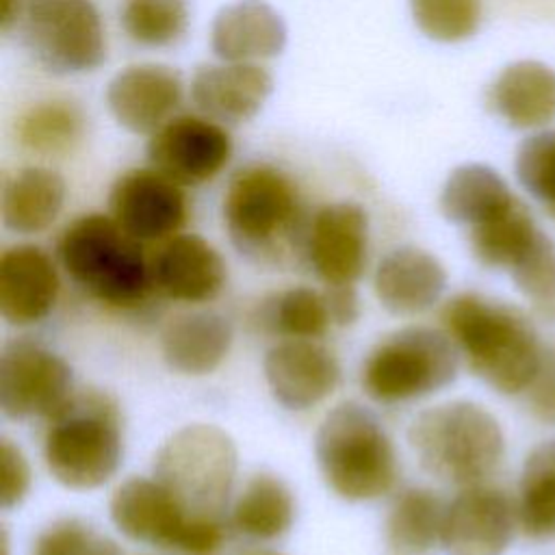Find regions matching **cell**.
Returning <instances> with one entry per match:
<instances>
[{"instance_id": "11", "label": "cell", "mask_w": 555, "mask_h": 555, "mask_svg": "<svg viewBox=\"0 0 555 555\" xmlns=\"http://www.w3.org/2000/svg\"><path fill=\"white\" fill-rule=\"evenodd\" d=\"M516 531V501L486 481L460 488L447 501L440 546L447 555H503Z\"/></svg>"}, {"instance_id": "16", "label": "cell", "mask_w": 555, "mask_h": 555, "mask_svg": "<svg viewBox=\"0 0 555 555\" xmlns=\"http://www.w3.org/2000/svg\"><path fill=\"white\" fill-rule=\"evenodd\" d=\"M262 371L273 399L295 412L323 403L334 395L343 377L336 353L323 343L306 338L275 343L264 353Z\"/></svg>"}, {"instance_id": "8", "label": "cell", "mask_w": 555, "mask_h": 555, "mask_svg": "<svg viewBox=\"0 0 555 555\" xmlns=\"http://www.w3.org/2000/svg\"><path fill=\"white\" fill-rule=\"evenodd\" d=\"M301 199L278 167L254 163L238 169L223 195V221L234 245L256 258L284 251L299 228Z\"/></svg>"}, {"instance_id": "41", "label": "cell", "mask_w": 555, "mask_h": 555, "mask_svg": "<svg viewBox=\"0 0 555 555\" xmlns=\"http://www.w3.org/2000/svg\"><path fill=\"white\" fill-rule=\"evenodd\" d=\"M26 7L22 0H2V13H0V28L7 33L20 17H24Z\"/></svg>"}, {"instance_id": "20", "label": "cell", "mask_w": 555, "mask_h": 555, "mask_svg": "<svg viewBox=\"0 0 555 555\" xmlns=\"http://www.w3.org/2000/svg\"><path fill=\"white\" fill-rule=\"evenodd\" d=\"M447 288L442 262L416 245L390 249L375 267L373 293L397 317H416L434 308Z\"/></svg>"}, {"instance_id": "31", "label": "cell", "mask_w": 555, "mask_h": 555, "mask_svg": "<svg viewBox=\"0 0 555 555\" xmlns=\"http://www.w3.org/2000/svg\"><path fill=\"white\" fill-rule=\"evenodd\" d=\"M85 115L67 100H48L33 106L17 124L20 143L43 156H63L85 137Z\"/></svg>"}, {"instance_id": "38", "label": "cell", "mask_w": 555, "mask_h": 555, "mask_svg": "<svg viewBox=\"0 0 555 555\" xmlns=\"http://www.w3.org/2000/svg\"><path fill=\"white\" fill-rule=\"evenodd\" d=\"M33 468L24 451L9 438L0 440V507H17L30 492Z\"/></svg>"}, {"instance_id": "34", "label": "cell", "mask_w": 555, "mask_h": 555, "mask_svg": "<svg viewBox=\"0 0 555 555\" xmlns=\"http://www.w3.org/2000/svg\"><path fill=\"white\" fill-rule=\"evenodd\" d=\"M509 278L533 314L544 323H555V243L551 236L542 232Z\"/></svg>"}, {"instance_id": "4", "label": "cell", "mask_w": 555, "mask_h": 555, "mask_svg": "<svg viewBox=\"0 0 555 555\" xmlns=\"http://www.w3.org/2000/svg\"><path fill=\"white\" fill-rule=\"evenodd\" d=\"M408 442L427 475L455 488L486 483L505 457L499 421L483 405L466 399L416 414Z\"/></svg>"}, {"instance_id": "3", "label": "cell", "mask_w": 555, "mask_h": 555, "mask_svg": "<svg viewBox=\"0 0 555 555\" xmlns=\"http://www.w3.org/2000/svg\"><path fill=\"white\" fill-rule=\"evenodd\" d=\"M41 453L52 479L69 490H95L111 481L124 457L117 401L104 390H76L48 418Z\"/></svg>"}, {"instance_id": "7", "label": "cell", "mask_w": 555, "mask_h": 555, "mask_svg": "<svg viewBox=\"0 0 555 555\" xmlns=\"http://www.w3.org/2000/svg\"><path fill=\"white\" fill-rule=\"evenodd\" d=\"M152 470L191 516L223 518L238 470L236 442L219 425L189 423L158 447Z\"/></svg>"}, {"instance_id": "29", "label": "cell", "mask_w": 555, "mask_h": 555, "mask_svg": "<svg viewBox=\"0 0 555 555\" xmlns=\"http://www.w3.org/2000/svg\"><path fill=\"white\" fill-rule=\"evenodd\" d=\"M540 234L542 230L529 206L516 197L505 210L470 228L468 245L481 267L509 273L535 245Z\"/></svg>"}, {"instance_id": "26", "label": "cell", "mask_w": 555, "mask_h": 555, "mask_svg": "<svg viewBox=\"0 0 555 555\" xmlns=\"http://www.w3.org/2000/svg\"><path fill=\"white\" fill-rule=\"evenodd\" d=\"M295 516V494L284 479L273 473H256L236 494L230 509V525L249 540L271 542L291 531Z\"/></svg>"}, {"instance_id": "42", "label": "cell", "mask_w": 555, "mask_h": 555, "mask_svg": "<svg viewBox=\"0 0 555 555\" xmlns=\"http://www.w3.org/2000/svg\"><path fill=\"white\" fill-rule=\"evenodd\" d=\"M89 555H124V553H121V548L113 540L98 535V540L93 542Z\"/></svg>"}, {"instance_id": "12", "label": "cell", "mask_w": 555, "mask_h": 555, "mask_svg": "<svg viewBox=\"0 0 555 555\" xmlns=\"http://www.w3.org/2000/svg\"><path fill=\"white\" fill-rule=\"evenodd\" d=\"M232 156L228 130L199 115L171 117L147 143L150 167L180 186H199L217 178Z\"/></svg>"}, {"instance_id": "24", "label": "cell", "mask_w": 555, "mask_h": 555, "mask_svg": "<svg viewBox=\"0 0 555 555\" xmlns=\"http://www.w3.org/2000/svg\"><path fill=\"white\" fill-rule=\"evenodd\" d=\"M486 102L512 128H542L555 119V72L540 61H516L494 78Z\"/></svg>"}, {"instance_id": "23", "label": "cell", "mask_w": 555, "mask_h": 555, "mask_svg": "<svg viewBox=\"0 0 555 555\" xmlns=\"http://www.w3.org/2000/svg\"><path fill=\"white\" fill-rule=\"evenodd\" d=\"M230 321L212 310H193L171 317L160 330V353L180 375L202 377L217 371L232 349Z\"/></svg>"}, {"instance_id": "17", "label": "cell", "mask_w": 555, "mask_h": 555, "mask_svg": "<svg viewBox=\"0 0 555 555\" xmlns=\"http://www.w3.org/2000/svg\"><path fill=\"white\" fill-rule=\"evenodd\" d=\"M154 291L180 304L212 301L228 282L219 249L199 234H173L150 258Z\"/></svg>"}, {"instance_id": "25", "label": "cell", "mask_w": 555, "mask_h": 555, "mask_svg": "<svg viewBox=\"0 0 555 555\" xmlns=\"http://www.w3.org/2000/svg\"><path fill=\"white\" fill-rule=\"evenodd\" d=\"M63 204V178L46 167H26L4 182L0 215L7 230L17 234H39L56 221Z\"/></svg>"}, {"instance_id": "27", "label": "cell", "mask_w": 555, "mask_h": 555, "mask_svg": "<svg viewBox=\"0 0 555 555\" xmlns=\"http://www.w3.org/2000/svg\"><path fill=\"white\" fill-rule=\"evenodd\" d=\"M444 507L429 488L401 490L384 520V555H429L440 546Z\"/></svg>"}, {"instance_id": "28", "label": "cell", "mask_w": 555, "mask_h": 555, "mask_svg": "<svg viewBox=\"0 0 555 555\" xmlns=\"http://www.w3.org/2000/svg\"><path fill=\"white\" fill-rule=\"evenodd\" d=\"M516 195L507 182L488 165L470 163L451 171L440 191V212L444 219L468 230L505 210Z\"/></svg>"}, {"instance_id": "15", "label": "cell", "mask_w": 555, "mask_h": 555, "mask_svg": "<svg viewBox=\"0 0 555 555\" xmlns=\"http://www.w3.org/2000/svg\"><path fill=\"white\" fill-rule=\"evenodd\" d=\"M111 217L139 243L167 241L186 221V197L178 182L156 171L130 169L108 193Z\"/></svg>"}, {"instance_id": "40", "label": "cell", "mask_w": 555, "mask_h": 555, "mask_svg": "<svg viewBox=\"0 0 555 555\" xmlns=\"http://www.w3.org/2000/svg\"><path fill=\"white\" fill-rule=\"evenodd\" d=\"M325 297L334 325H351L360 317V299L356 286H325Z\"/></svg>"}, {"instance_id": "21", "label": "cell", "mask_w": 555, "mask_h": 555, "mask_svg": "<svg viewBox=\"0 0 555 555\" xmlns=\"http://www.w3.org/2000/svg\"><path fill=\"white\" fill-rule=\"evenodd\" d=\"M273 89L271 74L258 63L202 65L191 80V100L219 124L251 119Z\"/></svg>"}, {"instance_id": "33", "label": "cell", "mask_w": 555, "mask_h": 555, "mask_svg": "<svg viewBox=\"0 0 555 555\" xmlns=\"http://www.w3.org/2000/svg\"><path fill=\"white\" fill-rule=\"evenodd\" d=\"M121 26L139 46H173L189 28V0H124Z\"/></svg>"}, {"instance_id": "32", "label": "cell", "mask_w": 555, "mask_h": 555, "mask_svg": "<svg viewBox=\"0 0 555 555\" xmlns=\"http://www.w3.org/2000/svg\"><path fill=\"white\" fill-rule=\"evenodd\" d=\"M262 323L284 338L319 340L334 325L325 291L312 286H291L267 301Z\"/></svg>"}, {"instance_id": "14", "label": "cell", "mask_w": 555, "mask_h": 555, "mask_svg": "<svg viewBox=\"0 0 555 555\" xmlns=\"http://www.w3.org/2000/svg\"><path fill=\"white\" fill-rule=\"evenodd\" d=\"M306 256L325 286H356L369 260V215L356 202L321 206L308 225Z\"/></svg>"}, {"instance_id": "43", "label": "cell", "mask_w": 555, "mask_h": 555, "mask_svg": "<svg viewBox=\"0 0 555 555\" xmlns=\"http://www.w3.org/2000/svg\"><path fill=\"white\" fill-rule=\"evenodd\" d=\"M236 555H284V553H278V551H273V548L256 546V548H245V551H241V553H236Z\"/></svg>"}, {"instance_id": "6", "label": "cell", "mask_w": 555, "mask_h": 555, "mask_svg": "<svg viewBox=\"0 0 555 555\" xmlns=\"http://www.w3.org/2000/svg\"><path fill=\"white\" fill-rule=\"evenodd\" d=\"M460 360L457 347L442 327L405 325L371 347L360 369V384L377 403H408L451 386Z\"/></svg>"}, {"instance_id": "5", "label": "cell", "mask_w": 555, "mask_h": 555, "mask_svg": "<svg viewBox=\"0 0 555 555\" xmlns=\"http://www.w3.org/2000/svg\"><path fill=\"white\" fill-rule=\"evenodd\" d=\"M314 457L325 486L349 503L375 501L392 492L399 457L382 421L358 401H343L321 421Z\"/></svg>"}, {"instance_id": "37", "label": "cell", "mask_w": 555, "mask_h": 555, "mask_svg": "<svg viewBox=\"0 0 555 555\" xmlns=\"http://www.w3.org/2000/svg\"><path fill=\"white\" fill-rule=\"evenodd\" d=\"M95 540L98 533L89 522L76 516H63L35 535L30 555H89Z\"/></svg>"}, {"instance_id": "1", "label": "cell", "mask_w": 555, "mask_h": 555, "mask_svg": "<svg viewBox=\"0 0 555 555\" xmlns=\"http://www.w3.org/2000/svg\"><path fill=\"white\" fill-rule=\"evenodd\" d=\"M440 327L475 377L501 395H522L544 343L533 319L518 306L481 293H457L440 310Z\"/></svg>"}, {"instance_id": "39", "label": "cell", "mask_w": 555, "mask_h": 555, "mask_svg": "<svg viewBox=\"0 0 555 555\" xmlns=\"http://www.w3.org/2000/svg\"><path fill=\"white\" fill-rule=\"evenodd\" d=\"M522 395L540 423L555 425V345H544L538 371Z\"/></svg>"}, {"instance_id": "13", "label": "cell", "mask_w": 555, "mask_h": 555, "mask_svg": "<svg viewBox=\"0 0 555 555\" xmlns=\"http://www.w3.org/2000/svg\"><path fill=\"white\" fill-rule=\"evenodd\" d=\"M108 516L128 540L182 555L197 520L154 475L121 481L108 501Z\"/></svg>"}, {"instance_id": "35", "label": "cell", "mask_w": 555, "mask_h": 555, "mask_svg": "<svg viewBox=\"0 0 555 555\" xmlns=\"http://www.w3.org/2000/svg\"><path fill=\"white\" fill-rule=\"evenodd\" d=\"M414 24L434 41L455 43L481 24V0H410Z\"/></svg>"}, {"instance_id": "36", "label": "cell", "mask_w": 555, "mask_h": 555, "mask_svg": "<svg viewBox=\"0 0 555 555\" xmlns=\"http://www.w3.org/2000/svg\"><path fill=\"white\" fill-rule=\"evenodd\" d=\"M520 186L555 219V130L525 139L516 152Z\"/></svg>"}, {"instance_id": "18", "label": "cell", "mask_w": 555, "mask_h": 555, "mask_svg": "<svg viewBox=\"0 0 555 555\" xmlns=\"http://www.w3.org/2000/svg\"><path fill=\"white\" fill-rule=\"evenodd\" d=\"M61 275L39 245L20 243L0 254V317L13 327L37 325L59 301Z\"/></svg>"}, {"instance_id": "30", "label": "cell", "mask_w": 555, "mask_h": 555, "mask_svg": "<svg viewBox=\"0 0 555 555\" xmlns=\"http://www.w3.org/2000/svg\"><path fill=\"white\" fill-rule=\"evenodd\" d=\"M514 501L525 538L555 540V440H544L527 453Z\"/></svg>"}, {"instance_id": "22", "label": "cell", "mask_w": 555, "mask_h": 555, "mask_svg": "<svg viewBox=\"0 0 555 555\" xmlns=\"http://www.w3.org/2000/svg\"><path fill=\"white\" fill-rule=\"evenodd\" d=\"M286 26L264 0H236L223 7L210 30L212 52L225 63H260L282 52Z\"/></svg>"}, {"instance_id": "19", "label": "cell", "mask_w": 555, "mask_h": 555, "mask_svg": "<svg viewBox=\"0 0 555 555\" xmlns=\"http://www.w3.org/2000/svg\"><path fill=\"white\" fill-rule=\"evenodd\" d=\"M182 102V78L160 63H139L121 69L106 89L113 117L134 134H154Z\"/></svg>"}, {"instance_id": "9", "label": "cell", "mask_w": 555, "mask_h": 555, "mask_svg": "<svg viewBox=\"0 0 555 555\" xmlns=\"http://www.w3.org/2000/svg\"><path fill=\"white\" fill-rule=\"evenodd\" d=\"M24 39L54 74L93 72L106 59V37L93 0H28Z\"/></svg>"}, {"instance_id": "10", "label": "cell", "mask_w": 555, "mask_h": 555, "mask_svg": "<svg viewBox=\"0 0 555 555\" xmlns=\"http://www.w3.org/2000/svg\"><path fill=\"white\" fill-rule=\"evenodd\" d=\"M76 392L69 362L56 351L13 340L0 353V410L7 418H50Z\"/></svg>"}, {"instance_id": "2", "label": "cell", "mask_w": 555, "mask_h": 555, "mask_svg": "<svg viewBox=\"0 0 555 555\" xmlns=\"http://www.w3.org/2000/svg\"><path fill=\"white\" fill-rule=\"evenodd\" d=\"M56 258L78 288L108 308H137L154 291L141 243L111 215L74 219L56 241Z\"/></svg>"}]
</instances>
